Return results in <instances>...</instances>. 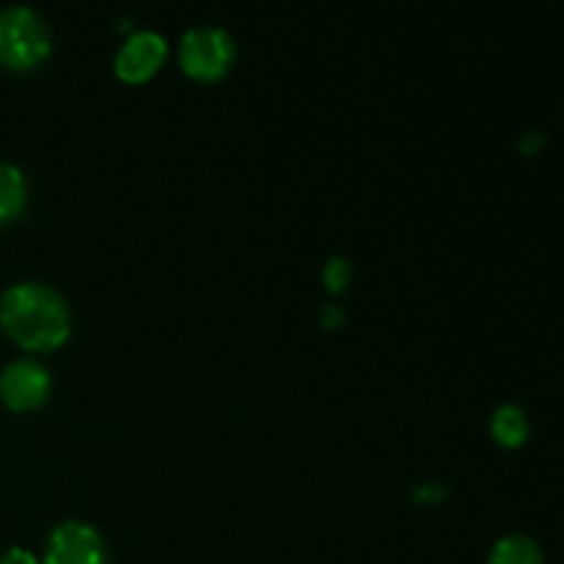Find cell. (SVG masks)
<instances>
[{
	"instance_id": "cell-1",
	"label": "cell",
	"mask_w": 564,
	"mask_h": 564,
	"mask_svg": "<svg viewBox=\"0 0 564 564\" xmlns=\"http://www.w3.org/2000/svg\"><path fill=\"white\" fill-rule=\"evenodd\" d=\"M0 325L25 350L50 352L69 339L64 297L44 284H17L0 297Z\"/></svg>"
},
{
	"instance_id": "cell-2",
	"label": "cell",
	"mask_w": 564,
	"mask_h": 564,
	"mask_svg": "<svg viewBox=\"0 0 564 564\" xmlns=\"http://www.w3.org/2000/svg\"><path fill=\"white\" fill-rule=\"evenodd\" d=\"M50 31L42 17L28 6L0 11V64L28 72L50 55Z\"/></svg>"
},
{
	"instance_id": "cell-3",
	"label": "cell",
	"mask_w": 564,
	"mask_h": 564,
	"mask_svg": "<svg viewBox=\"0 0 564 564\" xmlns=\"http://www.w3.org/2000/svg\"><path fill=\"white\" fill-rule=\"evenodd\" d=\"M235 61V42L224 28H193L180 47V64L196 80H220Z\"/></svg>"
},
{
	"instance_id": "cell-4",
	"label": "cell",
	"mask_w": 564,
	"mask_h": 564,
	"mask_svg": "<svg viewBox=\"0 0 564 564\" xmlns=\"http://www.w3.org/2000/svg\"><path fill=\"white\" fill-rule=\"evenodd\" d=\"M44 564H108V554L97 529L72 521L50 534Z\"/></svg>"
},
{
	"instance_id": "cell-5",
	"label": "cell",
	"mask_w": 564,
	"mask_h": 564,
	"mask_svg": "<svg viewBox=\"0 0 564 564\" xmlns=\"http://www.w3.org/2000/svg\"><path fill=\"white\" fill-rule=\"evenodd\" d=\"M50 394L47 369L33 361H14L0 372V400L17 413L36 411Z\"/></svg>"
},
{
	"instance_id": "cell-6",
	"label": "cell",
	"mask_w": 564,
	"mask_h": 564,
	"mask_svg": "<svg viewBox=\"0 0 564 564\" xmlns=\"http://www.w3.org/2000/svg\"><path fill=\"white\" fill-rule=\"evenodd\" d=\"M165 53V39L154 31L132 33L124 42V47L116 55V75L124 83H143L163 66Z\"/></svg>"
},
{
	"instance_id": "cell-7",
	"label": "cell",
	"mask_w": 564,
	"mask_h": 564,
	"mask_svg": "<svg viewBox=\"0 0 564 564\" xmlns=\"http://www.w3.org/2000/svg\"><path fill=\"white\" fill-rule=\"evenodd\" d=\"M28 202V187L20 169L9 163H0V226L11 224L22 215Z\"/></svg>"
},
{
	"instance_id": "cell-8",
	"label": "cell",
	"mask_w": 564,
	"mask_h": 564,
	"mask_svg": "<svg viewBox=\"0 0 564 564\" xmlns=\"http://www.w3.org/2000/svg\"><path fill=\"white\" fill-rule=\"evenodd\" d=\"M490 433H494L496 444L507 446V449H518V446L527 444L529 438L527 413H523L518 405L499 408L494 416V424H490Z\"/></svg>"
},
{
	"instance_id": "cell-9",
	"label": "cell",
	"mask_w": 564,
	"mask_h": 564,
	"mask_svg": "<svg viewBox=\"0 0 564 564\" xmlns=\"http://www.w3.org/2000/svg\"><path fill=\"white\" fill-rule=\"evenodd\" d=\"M488 564H543V554H540V545L532 538L510 534V538L496 543Z\"/></svg>"
},
{
	"instance_id": "cell-10",
	"label": "cell",
	"mask_w": 564,
	"mask_h": 564,
	"mask_svg": "<svg viewBox=\"0 0 564 564\" xmlns=\"http://www.w3.org/2000/svg\"><path fill=\"white\" fill-rule=\"evenodd\" d=\"M0 564H39V562H36V556L28 554V551L11 549V551H6L3 556H0Z\"/></svg>"
}]
</instances>
